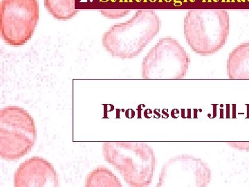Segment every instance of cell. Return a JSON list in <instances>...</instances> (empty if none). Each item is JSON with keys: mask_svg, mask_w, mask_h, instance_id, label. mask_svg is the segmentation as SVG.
I'll return each mask as SVG.
<instances>
[{"mask_svg": "<svg viewBox=\"0 0 249 187\" xmlns=\"http://www.w3.org/2000/svg\"><path fill=\"white\" fill-rule=\"evenodd\" d=\"M160 26L154 10H139L128 21L111 26L103 34V47L114 58H136L157 36Z\"/></svg>", "mask_w": 249, "mask_h": 187, "instance_id": "obj_1", "label": "cell"}, {"mask_svg": "<svg viewBox=\"0 0 249 187\" xmlns=\"http://www.w3.org/2000/svg\"><path fill=\"white\" fill-rule=\"evenodd\" d=\"M103 155L107 163L119 170L129 187L151 185L157 161L153 149L146 143L104 142Z\"/></svg>", "mask_w": 249, "mask_h": 187, "instance_id": "obj_2", "label": "cell"}, {"mask_svg": "<svg viewBox=\"0 0 249 187\" xmlns=\"http://www.w3.org/2000/svg\"><path fill=\"white\" fill-rule=\"evenodd\" d=\"M230 31L229 13L224 9H193L183 20V31L192 50L202 56L217 53L224 47Z\"/></svg>", "mask_w": 249, "mask_h": 187, "instance_id": "obj_3", "label": "cell"}, {"mask_svg": "<svg viewBox=\"0 0 249 187\" xmlns=\"http://www.w3.org/2000/svg\"><path fill=\"white\" fill-rule=\"evenodd\" d=\"M37 139L33 116L24 108L9 106L0 111V156L19 160L31 151Z\"/></svg>", "mask_w": 249, "mask_h": 187, "instance_id": "obj_4", "label": "cell"}, {"mask_svg": "<svg viewBox=\"0 0 249 187\" xmlns=\"http://www.w3.org/2000/svg\"><path fill=\"white\" fill-rule=\"evenodd\" d=\"M191 64L189 54L173 37L160 39L143 58V79H182Z\"/></svg>", "mask_w": 249, "mask_h": 187, "instance_id": "obj_5", "label": "cell"}, {"mask_svg": "<svg viewBox=\"0 0 249 187\" xmlns=\"http://www.w3.org/2000/svg\"><path fill=\"white\" fill-rule=\"evenodd\" d=\"M1 37L6 45L20 47L31 40L40 18L37 0H1Z\"/></svg>", "mask_w": 249, "mask_h": 187, "instance_id": "obj_6", "label": "cell"}, {"mask_svg": "<svg viewBox=\"0 0 249 187\" xmlns=\"http://www.w3.org/2000/svg\"><path fill=\"white\" fill-rule=\"evenodd\" d=\"M211 181L209 166L194 156H175L167 161L160 174L157 187H205Z\"/></svg>", "mask_w": 249, "mask_h": 187, "instance_id": "obj_7", "label": "cell"}, {"mask_svg": "<svg viewBox=\"0 0 249 187\" xmlns=\"http://www.w3.org/2000/svg\"><path fill=\"white\" fill-rule=\"evenodd\" d=\"M59 186V176L53 166L46 159L37 156L22 162L14 174L16 187Z\"/></svg>", "mask_w": 249, "mask_h": 187, "instance_id": "obj_8", "label": "cell"}, {"mask_svg": "<svg viewBox=\"0 0 249 187\" xmlns=\"http://www.w3.org/2000/svg\"><path fill=\"white\" fill-rule=\"evenodd\" d=\"M227 72L230 79H249V41L237 46L229 54Z\"/></svg>", "mask_w": 249, "mask_h": 187, "instance_id": "obj_9", "label": "cell"}, {"mask_svg": "<svg viewBox=\"0 0 249 187\" xmlns=\"http://www.w3.org/2000/svg\"><path fill=\"white\" fill-rule=\"evenodd\" d=\"M87 187H121L120 180L106 167H98L90 172L85 179Z\"/></svg>", "mask_w": 249, "mask_h": 187, "instance_id": "obj_10", "label": "cell"}, {"mask_svg": "<svg viewBox=\"0 0 249 187\" xmlns=\"http://www.w3.org/2000/svg\"><path fill=\"white\" fill-rule=\"evenodd\" d=\"M44 2L49 14L58 20L71 19L78 12L75 9V0H44Z\"/></svg>", "mask_w": 249, "mask_h": 187, "instance_id": "obj_11", "label": "cell"}, {"mask_svg": "<svg viewBox=\"0 0 249 187\" xmlns=\"http://www.w3.org/2000/svg\"><path fill=\"white\" fill-rule=\"evenodd\" d=\"M132 10L119 9V10H101L100 12L107 19H120L128 15Z\"/></svg>", "mask_w": 249, "mask_h": 187, "instance_id": "obj_12", "label": "cell"}, {"mask_svg": "<svg viewBox=\"0 0 249 187\" xmlns=\"http://www.w3.org/2000/svg\"><path fill=\"white\" fill-rule=\"evenodd\" d=\"M227 144L234 149L249 151V142H228Z\"/></svg>", "mask_w": 249, "mask_h": 187, "instance_id": "obj_13", "label": "cell"}]
</instances>
